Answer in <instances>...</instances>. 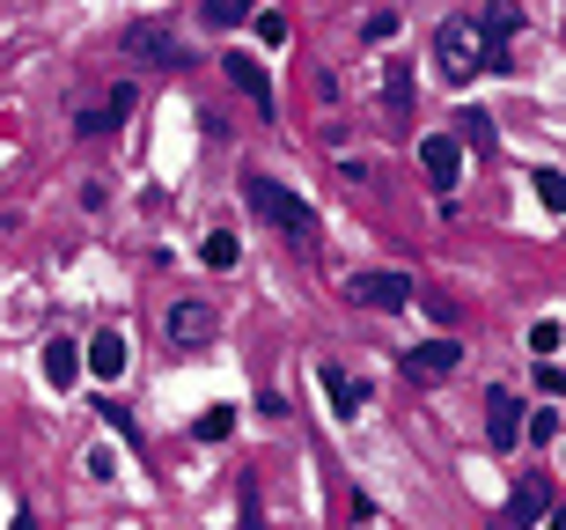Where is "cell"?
Returning a JSON list of instances; mask_svg holds the SVG:
<instances>
[{
    "mask_svg": "<svg viewBox=\"0 0 566 530\" xmlns=\"http://www.w3.org/2000/svg\"><path fill=\"white\" fill-rule=\"evenodd\" d=\"M434 66H441V82H479V74H493V44H485L479 15H449L434 30Z\"/></svg>",
    "mask_w": 566,
    "mask_h": 530,
    "instance_id": "cell-1",
    "label": "cell"
},
{
    "mask_svg": "<svg viewBox=\"0 0 566 530\" xmlns=\"http://www.w3.org/2000/svg\"><path fill=\"white\" fill-rule=\"evenodd\" d=\"M243 199H251V214L258 221H273V229H287L294 243H316V207L310 199H294L280 177H265V170H243Z\"/></svg>",
    "mask_w": 566,
    "mask_h": 530,
    "instance_id": "cell-2",
    "label": "cell"
},
{
    "mask_svg": "<svg viewBox=\"0 0 566 530\" xmlns=\"http://www.w3.org/2000/svg\"><path fill=\"white\" fill-rule=\"evenodd\" d=\"M346 302H354V310H405V302H412V273H398V266L346 273Z\"/></svg>",
    "mask_w": 566,
    "mask_h": 530,
    "instance_id": "cell-3",
    "label": "cell"
},
{
    "mask_svg": "<svg viewBox=\"0 0 566 530\" xmlns=\"http://www.w3.org/2000/svg\"><path fill=\"white\" fill-rule=\"evenodd\" d=\"M398 368H405V383L434 391V383H449V376L463 368V346H457V340H427V346H412V354H405Z\"/></svg>",
    "mask_w": 566,
    "mask_h": 530,
    "instance_id": "cell-4",
    "label": "cell"
},
{
    "mask_svg": "<svg viewBox=\"0 0 566 530\" xmlns=\"http://www.w3.org/2000/svg\"><path fill=\"white\" fill-rule=\"evenodd\" d=\"M169 346H213V332H221V318H213V302H169V318H163Z\"/></svg>",
    "mask_w": 566,
    "mask_h": 530,
    "instance_id": "cell-5",
    "label": "cell"
},
{
    "mask_svg": "<svg viewBox=\"0 0 566 530\" xmlns=\"http://www.w3.org/2000/svg\"><path fill=\"white\" fill-rule=\"evenodd\" d=\"M485 443H493V449H515V443H523V398H515L507 383H493V391H485Z\"/></svg>",
    "mask_w": 566,
    "mask_h": 530,
    "instance_id": "cell-6",
    "label": "cell"
},
{
    "mask_svg": "<svg viewBox=\"0 0 566 530\" xmlns=\"http://www.w3.org/2000/svg\"><path fill=\"white\" fill-rule=\"evenodd\" d=\"M545 516H552V479L530 471L523 487H515V501L501 509V530H530V523H545Z\"/></svg>",
    "mask_w": 566,
    "mask_h": 530,
    "instance_id": "cell-7",
    "label": "cell"
},
{
    "mask_svg": "<svg viewBox=\"0 0 566 530\" xmlns=\"http://www.w3.org/2000/svg\"><path fill=\"white\" fill-rule=\"evenodd\" d=\"M479 30H485V44H493V60L507 66V44L523 38V0H485V8H479Z\"/></svg>",
    "mask_w": 566,
    "mask_h": 530,
    "instance_id": "cell-8",
    "label": "cell"
},
{
    "mask_svg": "<svg viewBox=\"0 0 566 530\" xmlns=\"http://www.w3.org/2000/svg\"><path fill=\"white\" fill-rule=\"evenodd\" d=\"M126 52H133V60H163V66H191L185 44L169 38L163 22H133V30H126Z\"/></svg>",
    "mask_w": 566,
    "mask_h": 530,
    "instance_id": "cell-9",
    "label": "cell"
},
{
    "mask_svg": "<svg viewBox=\"0 0 566 530\" xmlns=\"http://www.w3.org/2000/svg\"><path fill=\"white\" fill-rule=\"evenodd\" d=\"M316 383H324V398H332L338 420H360V413H368V383H354L346 368H332V361H324V368H316Z\"/></svg>",
    "mask_w": 566,
    "mask_h": 530,
    "instance_id": "cell-10",
    "label": "cell"
},
{
    "mask_svg": "<svg viewBox=\"0 0 566 530\" xmlns=\"http://www.w3.org/2000/svg\"><path fill=\"white\" fill-rule=\"evenodd\" d=\"M82 368L96 383H118V376H126V332H96V340L82 346Z\"/></svg>",
    "mask_w": 566,
    "mask_h": 530,
    "instance_id": "cell-11",
    "label": "cell"
},
{
    "mask_svg": "<svg viewBox=\"0 0 566 530\" xmlns=\"http://www.w3.org/2000/svg\"><path fill=\"white\" fill-rule=\"evenodd\" d=\"M420 170L434 177V185H457V177H463V148H457V133H427V141H420Z\"/></svg>",
    "mask_w": 566,
    "mask_h": 530,
    "instance_id": "cell-12",
    "label": "cell"
},
{
    "mask_svg": "<svg viewBox=\"0 0 566 530\" xmlns=\"http://www.w3.org/2000/svg\"><path fill=\"white\" fill-rule=\"evenodd\" d=\"M221 74H229V82L243 89V96H251L258 111H273V74H265V66H258L251 52H229V60H221Z\"/></svg>",
    "mask_w": 566,
    "mask_h": 530,
    "instance_id": "cell-13",
    "label": "cell"
},
{
    "mask_svg": "<svg viewBox=\"0 0 566 530\" xmlns=\"http://www.w3.org/2000/svg\"><path fill=\"white\" fill-rule=\"evenodd\" d=\"M133 104H140V89H133V82H118V89H111V96H104L96 111H82V118H74V133H111V126H118V118H126Z\"/></svg>",
    "mask_w": 566,
    "mask_h": 530,
    "instance_id": "cell-14",
    "label": "cell"
},
{
    "mask_svg": "<svg viewBox=\"0 0 566 530\" xmlns=\"http://www.w3.org/2000/svg\"><path fill=\"white\" fill-rule=\"evenodd\" d=\"M44 383L52 391H74L82 383V346L74 340H44Z\"/></svg>",
    "mask_w": 566,
    "mask_h": 530,
    "instance_id": "cell-15",
    "label": "cell"
},
{
    "mask_svg": "<svg viewBox=\"0 0 566 530\" xmlns=\"http://www.w3.org/2000/svg\"><path fill=\"white\" fill-rule=\"evenodd\" d=\"M382 118H390V126H405V118H412V74H405L398 60L382 66Z\"/></svg>",
    "mask_w": 566,
    "mask_h": 530,
    "instance_id": "cell-16",
    "label": "cell"
},
{
    "mask_svg": "<svg viewBox=\"0 0 566 530\" xmlns=\"http://www.w3.org/2000/svg\"><path fill=\"white\" fill-rule=\"evenodd\" d=\"M258 0H199V22L207 30H235V22H251Z\"/></svg>",
    "mask_w": 566,
    "mask_h": 530,
    "instance_id": "cell-17",
    "label": "cell"
},
{
    "mask_svg": "<svg viewBox=\"0 0 566 530\" xmlns=\"http://www.w3.org/2000/svg\"><path fill=\"white\" fill-rule=\"evenodd\" d=\"M191 435H199V443H229L235 435V405H207V413L191 420Z\"/></svg>",
    "mask_w": 566,
    "mask_h": 530,
    "instance_id": "cell-18",
    "label": "cell"
},
{
    "mask_svg": "<svg viewBox=\"0 0 566 530\" xmlns=\"http://www.w3.org/2000/svg\"><path fill=\"white\" fill-rule=\"evenodd\" d=\"M199 258H207L213 273H229L235 258H243V243H235V236H229V229H207V243H199Z\"/></svg>",
    "mask_w": 566,
    "mask_h": 530,
    "instance_id": "cell-19",
    "label": "cell"
},
{
    "mask_svg": "<svg viewBox=\"0 0 566 530\" xmlns=\"http://www.w3.org/2000/svg\"><path fill=\"white\" fill-rule=\"evenodd\" d=\"M457 148H493V118L485 111H463L457 118Z\"/></svg>",
    "mask_w": 566,
    "mask_h": 530,
    "instance_id": "cell-20",
    "label": "cell"
},
{
    "mask_svg": "<svg viewBox=\"0 0 566 530\" xmlns=\"http://www.w3.org/2000/svg\"><path fill=\"white\" fill-rule=\"evenodd\" d=\"M523 443H559V405H537V413H523Z\"/></svg>",
    "mask_w": 566,
    "mask_h": 530,
    "instance_id": "cell-21",
    "label": "cell"
},
{
    "mask_svg": "<svg viewBox=\"0 0 566 530\" xmlns=\"http://www.w3.org/2000/svg\"><path fill=\"white\" fill-rule=\"evenodd\" d=\"M559 340H566V332H559V318H537V324H530V354H537V361H552V354H559Z\"/></svg>",
    "mask_w": 566,
    "mask_h": 530,
    "instance_id": "cell-22",
    "label": "cell"
},
{
    "mask_svg": "<svg viewBox=\"0 0 566 530\" xmlns=\"http://www.w3.org/2000/svg\"><path fill=\"white\" fill-rule=\"evenodd\" d=\"M88 479H96V487H111V479H118V449H104V443H88Z\"/></svg>",
    "mask_w": 566,
    "mask_h": 530,
    "instance_id": "cell-23",
    "label": "cell"
},
{
    "mask_svg": "<svg viewBox=\"0 0 566 530\" xmlns=\"http://www.w3.org/2000/svg\"><path fill=\"white\" fill-rule=\"evenodd\" d=\"M360 38H368V44H382V38H398V8H376V15L360 22Z\"/></svg>",
    "mask_w": 566,
    "mask_h": 530,
    "instance_id": "cell-24",
    "label": "cell"
},
{
    "mask_svg": "<svg viewBox=\"0 0 566 530\" xmlns=\"http://www.w3.org/2000/svg\"><path fill=\"white\" fill-rule=\"evenodd\" d=\"M530 185H537V199H545V207H566V177L559 170H537Z\"/></svg>",
    "mask_w": 566,
    "mask_h": 530,
    "instance_id": "cell-25",
    "label": "cell"
},
{
    "mask_svg": "<svg viewBox=\"0 0 566 530\" xmlns=\"http://www.w3.org/2000/svg\"><path fill=\"white\" fill-rule=\"evenodd\" d=\"M258 38L280 52V44H287V15H280V8H265V15H258Z\"/></svg>",
    "mask_w": 566,
    "mask_h": 530,
    "instance_id": "cell-26",
    "label": "cell"
},
{
    "mask_svg": "<svg viewBox=\"0 0 566 530\" xmlns=\"http://www.w3.org/2000/svg\"><path fill=\"white\" fill-rule=\"evenodd\" d=\"M243 530H265V509H258V479H243Z\"/></svg>",
    "mask_w": 566,
    "mask_h": 530,
    "instance_id": "cell-27",
    "label": "cell"
},
{
    "mask_svg": "<svg viewBox=\"0 0 566 530\" xmlns=\"http://www.w3.org/2000/svg\"><path fill=\"white\" fill-rule=\"evenodd\" d=\"M559 383H566L559 361H537V391H545V398H559Z\"/></svg>",
    "mask_w": 566,
    "mask_h": 530,
    "instance_id": "cell-28",
    "label": "cell"
},
{
    "mask_svg": "<svg viewBox=\"0 0 566 530\" xmlns=\"http://www.w3.org/2000/svg\"><path fill=\"white\" fill-rule=\"evenodd\" d=\"M15 530H38V516H30V509H15Z\"/></svg>",
    "mask_w": 566,
    "mask_h": 530,
    "instance_id": "cell-29",
    "label": "cell"
}]
</instances>
